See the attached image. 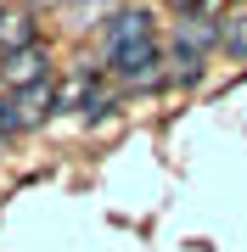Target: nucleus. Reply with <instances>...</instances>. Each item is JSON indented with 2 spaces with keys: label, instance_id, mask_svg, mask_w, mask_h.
Listing matches in <instances>:
<instances>
[{
  "label": "nucleus",
  "instance_id": "nucleus-1",
  "mask_svg": "<svg viewBox=\"0 0 247 252\" xmlns=\"http://www.w3.org/2000/svg\"><path fill=\"white\" fill-rule=\"evenodd\" d=\"M107 56H112V67H118L129 84H152L157 79V28H152V11L146 6H129V11L112 17Z\"/></svg>",
  "mask_w": 247,
  "mask_h": 252
},
{
  "label": "nucleus",
  "instance_id": "nucleus-2",
  "mask_svg": "<svg viewBox=\"0 0 247 252\" xmlns=\"http://www.w3.org/2000/svg\"><path fill=\"white\" fill-rule=\"evenodd\" d=\"M208 45H219V28H213L208 17H185L180 28H174V73L180 79H197V67H202V51Z\"/></svg>",
  "mask_w": 247,
  "mask_h": 252
},
{
  "label": "nucleus",
  "instance_id": "nucleus-3",
  "mask_svg": "<svg viewBox=\"0 0 247 252\" xmlns=\"http://www.w3.org/2000/svg\"><path fill=\"white\" fill-rule=\"evenodd\" d=\"M45 51H39V45H28V51H17V56H6V67H0V73H6V84H17V90H34V84H45Z\"/></svg>",
  "mask_w": 247,
  "mask_h": 252
},
{
  "label": "nucleus",
  "instance_id": "nucleus-4",
  "mask_svg": "<svg viewBox=\"0 0 247 252\" xmlns=\"http://www.w3.org/2000/svg\"><path fill=\"white\" fill-rule=\"evenodd\" d=\"M51 107V84H34V90H17V101H11V129H28V124H39Z\"/></svg>",
  "mask_w": 247,
  "mask_h": 252
},
{
  "label": "nucleus",
  "instance_id": "nucleus-5",
  "mask_svg": "<svg viewBox=\"0 0 247 252\" xmlns=\"http://www.w3.org/2000/svg\"><path fill=\"white\" fill-rule=\"evenodd\" d=\"M0 45H6L11 56L28 51V45H34V23H28L23 11H0Z\"/></svg>",
  "mask_w": 247,
  "mask_h": 252
},
{
  "label": "nucleus",
  "instance_id": "nucleus-6",
  "mask_svg": "<svg viewBox=\"0 0 247 252\" xmlns=\"http://www.w3.org/2000/svg\"><path fill=\"white\" fill-rule=\"evenodd\" d=\"M219 45H225L230 56H247V17H230V23L219 28Z\"/></svg>",
  "mask_w": 247,
  "mask_h": 252
},
{
  "label": "nucleus",
  "instance_id": "nucleus-7",
  "mask_svg": "<svg viewBox=\"0 0 247 252\" xmlns=\"http://www.w3.org/2000/svg\"><path fill=\"white\" fill-rule=\"evenodd\" d=\"M6 135H11V112L0 107V140H6Z\"/></svg>",
  "mask_w": 247,
  "mask_h": 252
}]
</instances>
